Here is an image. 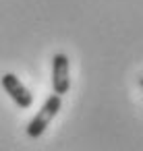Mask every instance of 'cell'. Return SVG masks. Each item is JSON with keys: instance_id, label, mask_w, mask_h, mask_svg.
Returning <instances> with one entry per match:
<instances>
[{"instance_id": "cell-2", "label": "cell", "mask_w": 143, "mask_h": 151, "mask_svg": "<svg viewBox=\"0 0 143 151\" xmlns=\"http://www.w3.org/2000/svg\"><path fill=\"white\" fill-rule=\"evenodd\" d=\"M52 89L56 95H64L71 89V70H69V56L58 52L52 58Z\"/></svg>"}, {"instance_id": "cell-3", "label": "cell", "mask_w": 143, "mask_h": 151, "mask_svg": "<svg viewBox=\"0 0 143 151\" xmlns=\"http://www.w3.org/2000/svg\"><path fill=\"white\" fill-rule=\"evenodd\" d=\"M2 89L9 93V97H11L21 110L31 108V104H33V95H31L29 89L19 81L17 75H13V73H4V75H2Z\"/></svg>"}, {"instance_id": "cell-1", "label": "cell", "mask_w": 143, "mask_h": 151, "mask_svg": "<svg viewBox=\"0 0 143 151\" xmlns=\"http://www.w3.org/2000/svg\"><path fill=\"white\" fill-rule=\"evenodd\" d=\"M60 108H62V97L56 95V93H52L44 101V106L40 108V112L29 120V124H27V137H31V139L42 137L44 130L48 128V124L52 122V118L60 112Z\"/></svg>"}]
</instances>
